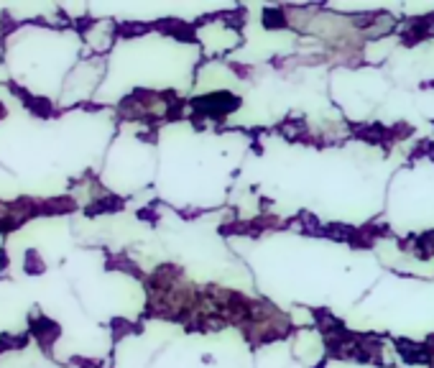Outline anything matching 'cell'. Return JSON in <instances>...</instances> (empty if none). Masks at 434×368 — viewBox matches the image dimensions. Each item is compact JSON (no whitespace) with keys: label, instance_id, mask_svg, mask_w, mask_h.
I'll use <instances>...</instances> for the list:
<instances>
[{"label":"cell","instance_id":"1","mask_svg":"<svg viewBox=\"0 0 434 368\" xmlns=\"http://www.w3.org/2000/svg\"><path fill=\"white\" fill-rule=\"evenodd\" d=\"M195 108H197V111L207 113V116H212V118H222V116H227L230 111H235V108H238V98H235V95H230V92H212V95L197 98Z\"/></svg>","mask_w":434,"mask_h":368}]
</instances>
